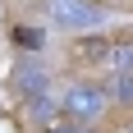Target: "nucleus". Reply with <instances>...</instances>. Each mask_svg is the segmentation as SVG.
I'll return each instance as SVG.
<instances>
[{
    "label": "nucleus",
    "instance_id": "obj_6",
    "mask_svg": "<svg viewBox=\"0 0 133 133\" xmlns=\"http://www.w3.org/2000/svg\"><path fill=\"white\" fill-rule=\"evenodd\" d=\"M55 110H60V101H55L51 92L32 96V119H55Z\"/></svg>",
    "mask_w": 133,
    "mask_h": 133
},
{
    "label": "nucleus",
    "instance_id": "obj_7",
    "mask_svg": "<svg viewBox=\"0 0 133 133\" xmlns=\"http://www.w3.org/2000/svg\"><path fill=\"white\" fill-rule=\"evenodd\" d=\"M106 46H110V37H87L78 46V60H96L101 64V55H106Z\"/></svg>",
    "mask_w": 133,
    "mask_h": 133
},
{
    "label": "nucleus",
    "instance_id": "obj_1",
    "mask_svg": "<svg viewBox=\"0 0 133 133\" xmlns=\"http://www.w3.org/2000/svg\"><path fill=\"white\" fill-rule=\"evenodd\" d=\"M60 110H64L74 124H92V119H101V110H106V92H101L96 83H74V87H64V96H60Z\"/></svg>",
    "mask_w": 133,
    "mask_h": 133
},
{
    "label": "nucleus",
    "instance_id": "obj_3",
    "mask_svg": "<svg viewBox=\"0 0 133 133\" xmlns=\"http://www.w3.org/2000/svg\"><path fill=\"white\" fill-rule=\"evenodd\" d=\"M101 64L110 74H133V41H110L106 55H101Z\"/></svg>",
    "mask_w": 133,
    "mask_h": 133
},
{
    "label": "nucleus",
    "instance_id": "obj_4",
    "mask_svg": "<svg viewBox=\"0 0 133 133\" xmlns=\"http://www.w3.org/2000/svg\"><path fill=\"white\" fill-rule=\"evenodd\" d=\"M18 92L23 96H41L46 92V69L41 64H23L18 69Z\"/></svg>",
    "mask_w": 133,
    "mask_h": 133
},
{
    "label": "nucleus",
    "instance_id": "obj_8",
    "mask_svg": "<svg viewBox=\"0 0 133 133\" xmlns=\"http://www.w3.org/2000/svg\"><path fill=\"white\" fill-rule=\"evenodd\" d=\"M115 96L119 101H133V74H119L115 78Z\"/></svg>",
    "mask_w": 133,
    "mask_h": 133
},
{
    "label": "nucleus",
    "instance_id": "obj_5",
    "mask_svg": "<svg viewBox=\"0 0 133 133\" xmlns=\"http://www.w3.org/2000/svg\"><path fill=\"white\" fill-rule=\"evenodd\" d=\"M14 41H18L23 51H41V41H46V32H41V28H14Z\"/></svg>",
    "mask_w": 133,
    "mask_h": 133
},
{
    "label": "nucleus",
    "instance_id": "obj_9",
    "mask_svg": "<svg viewBox=\"0 0 133 133\" xmlns=\"http://www.w3.org/2000/svg\"><path fill=\"white\" fill-rule=\"evenodd\" d=\"M129 133H133V129H129Z\"/></svg>",
    "mask_w": 133,
    "mask_h": 133
},
{
    "label": "nucleus",
    "instance_id": "obj_2",
    "mask_svg": "<svg viewBox=\"0 0 133 133\" xmlns=\"http://www.w3.org/2000/svg\"><path fill=\"white\" fill-rule=\"evenodd\" d=\"M51 18H55L60 28H78V32H87V28H101L106 14L96 9L92 0H51Z\"/></svg>",
    "mask_w": 133,
    "mask_h": 133
}]
</instances>
